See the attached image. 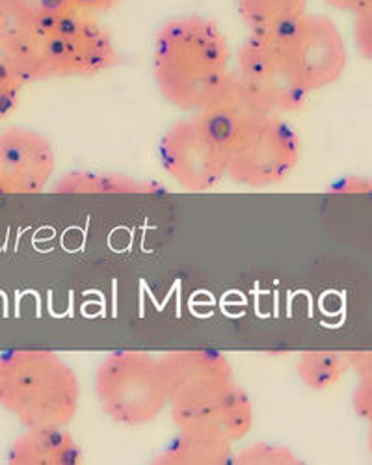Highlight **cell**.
I'll return each instance as SVG.
<instances>
[{
    "label": "cell",
    "mask_w": 372,
    "mask_h": 465,
    "mask_svg": "<svg viewBox=\"0 0 372 465\" xmlns=\"http://www.w3.org/2000/svg\"><path fill=\"white\" fill-rule=\"evenodd\" d=\"M348 62L341 28L322 14H304L276 30L248 34L235 53V71L276 114L302 110L308 97L338 83Z\"/></svg>",
    "instance_id": "1"
},
{
    "label": "cell",
    "mask_w": 372,
    "mask_h": 465,
    "mask_svg": "<svg viewBox=\"0 0 372 465\" xmlns=\"http://www.w3.org/2000/svg\"><path fill=\"white\" fill-rule=\"evenodd\" d=\"M10 25L0 54L23 84L95 76L116 67L114 37L97 17L74 14L54 0H6Z\"/></svg>",
    "instance_id": "2"
},
{
    "label": "cell",
    "mask_w": 372,
    "mask_h": 465,
    "mask_svg": "<svg viewBox=\"0 0 372 465\" xmlns=\"http://www.w3.org/2000/svg\"><path fill=\"white\" fill-rule=\"evenodd\" d=\"M152 69L159 94L171 106L200 112L233 71L230 42L209 17H173L155 35Z\"/></svg>",
    "instance_id": "3"
},
{
    "label": "cell",
    "mask_w": 372,
    "mask_h": 465,
    "mask_svg": "<svg viewBox=\"0 0 372 465\" xmlns=\"http://www.w3.org/2000/svg\"><path fill=\"white\" fill-rule=\"evenodd\" d=\"M81 383L53 351L0 354V406L26 429H64L79 411Z\"/></svg>",
    "instance_id": "4"
},
{
    "label": "cell",
    "mask_w": 372,
    "mask_h": 465,
    "mask_svg": "<svg viewBox=\"0 0 372 465\" xmlns=\"http://www.w3.org/2000/svg\"><path fill=\"white\" fill-rule=\"evenodd\" d=\"M220 127L228 142V179L237 184L276 186L300 163V138L281 114L259 110Z\"/></svg>",
    "instance_id": "5"
},
{
    "label": "cell",
    "mask_w": 372,
    "mask_h": 465,
    "mask_svg": "<svg viewBox=\"0 0 372 465\" xmlns=\"http://www.w3.org/2000/svg\"><path fill=\"white\" fill-rule=\"evenodd\" d=\"M93 387L103 413L122 426L153 422L170 404L159 358L140 351L108 354L95 371Z\"/></svg>",
    "instance_id": "6"
},
{
    "label": "cell",
    "mask_w": 372,
    "mask_h": 465,
    "mask_svg": "<svg viewBox=\"0 0 372 465\" xmlns=\"http://www.w3.org/2000/svg\"><path fill=\"white\" fill-rule=\"evenodd\" d=\"M159 161L182 190L209 192L228 177L226 133L205 112H191L164 133Z\"/></svg>",
    "instance_id": "7"
},
{
    "label": "cell",
    "mask_w": 372,
    "mask_h": 465,
    "mask_svg": "<svg viewBox=\"0 0 372 465\" xmlns=\"http://www.w3.org/2000/svg\"><path fill=\"white\" fill-rule=\"evenodd\" d=\"M168 408L179 434L235 445L253 426L251 399L235 380L182 395Z\"/></svg>",
    "instance_id": "8"
},
{
    "label": "cell",
    "mask_w": 372,
    "mask_h": 465,
    "mask_svg": "<svg viewBox=\"0 0 372 465\" xmlns=\"http://www.w3.org/2000/svg\"><path fill=\"white\" fill-rule=\"evenodd\" d=\"M56 172L53 143L24 127L0 131V193H40Z\"/></svg>",
    "instance_id": "9"
},
{
    "label": "cell",
    "mask_w": 372,
    "mask_h": 465,
    "mask_svg": "<svg viewBox=\"0 0 372 465\" xmlns=\"http://www.w3.org/2000/svg\"><path fill=\"white\" fill-rule=\"evenodd\" d=\"M159 363L170 402L203 387L235 380L231 361L218 351H173L162 354Z\"/></svg>",
    "instance_id": "10"
},
{
    "label": "cell",
    "mask_w": 372,
    "mask_h": 465,
    "mask_svg": "<svg viewBox=\"0 0 372 465\" xmlns=\"http://www.w3.org/2000/svg\"><path fill=\"white\" fill-rule=\"evenodd\" d=\"M10 465H79L84 452L64 429H26L10 447Z\"/></svg>",
    "instance_id": "11"
},
{
    "label": "cell",
    "mask_w": 372,
    "mask_h": 465,
    "mask_svg": "<svg viewBox=\"0 0 372 465\" xmlns=\"http://www.w3.org/2000/svg\"><path fill=\"white\" fill-rule=\"evenodd\" d=\"M164 188L152 179H138L112 172H69L53 184L54 193H157Z\"/></svg>",
    "instance_id": "12"
},
{
    "label": "cell",
    "mask_w": 372,
    "mask_h": 465,
    "mask_svg": "<svg viewBox=\"0 0 372 465\" xmlns=\"http://www.w3.org/2000/svg\"><path fill=\"white\" fill-rule=\"evenodd\" d=\"M233 445L191 434H179L157 458L159 465H223L231 463Z\"/></svg>",
    "instance_id": "13"
},
{
    "label": "cell",
    "mask_w": 372,
    "mask_h": 465,
    "mask_svg": "<svg viewBox=\"0 0 372 465\" xmlns=\"http://www.w3.org/2000/svg\"><path fill=\"white\" fill-rule=\"evenodd\" d=\"M248 34L285 26L308 14L309 0H233Z\"/></svg>",
    "instance_id": "14"
},
{
    "label": "cell",
    "mask_w": 372,
    "mask_h": 465,
    "mask_svg": "<svg viewBox=\"0 0 372 465\" xmlns=\"http://www.w3.org/2000/svg\"><path fill=\"white\" fill-rule=\"evenodd\" d=\"M348 352L309 351L296 361V374L311 391H328L350 372Z\"/></svg>",
    "instance_id": "15"
},
{
    "label": "cell",
    "mask_w": 372,
    "mask_h": 465,
    "mask_svg": "<svg viewBox=\"0 0 372 465\" xmlns=\"http://www.w3.org/2000/svg\"><path fill=\"white\" fill-rule=\"evenodd\" d=\"M231 463L239 465H290L298 463V458L292 450L283 445L272 443H255L240 452L233 454Z\"/></svg>",
    "instance_id": "16"
},
{
    "label": "cell",
    "mask_w": 372,
    "mask_h": 465,
    "mask_svg": "<svg viewBox=\"0 0 372 465\" xmlns=\"http://www.w3.org/2000/svg\"><path fill=\"white\" fill-rule=\"evenodd\" d=\"M23 88L24 84L19 81V76L14 73L5 56L0 54V120L8 118L17 108Z\"/></svg>",
    "instance_id": "17"
},
{
    "label": "cell",
    "mask_w": 372,
    "mask_h": 465,
    "mask_svg": "<svg viewBox=\"0 0 372 465\" xmlns=\"http://www.w3.org/2000/svg\"><path fill=\"white\" fill-rule=\"evenodd\" d=\"M352 40L357 53L372 62V3L352 15Z\"/></svg>",
    "instance_id": "18"
},
{
    "label": "cell",
    "mask_w": 372,
    "mask_h": 465,
    "mask_svg": "<svg viewBox=\"0 0 372 465\" xmlns=\"http://www.w3.org/2000/svg\"><path fill=\"white\" fill-rule=\"evenodd\" d=\"M54 3L74 14L97 17L101 14L114 10L122 0H54Z\"/></svg>",
    "instance_id": "19"
},
{
    "label": "cell",
    "mask_w": 372,
    "mask_h": 465,
    "mask_svg": "<svg viewBox=\"0 0 372 465\" xmlns=\"http://www.w3.org/2000/svg\"><path fill=\"white\" fill-rule=\"evenodd\" d=\"M357 385L352 395L354 411L367 422L372 420V378H357Z\"/></svg>",
    "instance_id": "20"
},
{
    "label": "cell",
    "mask_w": 372,
    "mask_h": 465,
    "mask_svg": "<svg viewBox=\"0 0 372 465\" xmlns=\"http://www.w3.org/2000/svg\"><path fill=\"white\" fill-rule=\"evenodd\" d=\"M333 193H372V177L370 175H348L339 179L329 188Z\"/></svg>",
    "instance_id": "21"
},
{
    "label": "cell",
    "mask_w": 372,
    "mask_h": 465,
    "mask_svg": "<svg viewBox=\"0 0 372 465\" xmlns=\"http://www.w3.org/2000/svg\"><path fill=\"white\" fill-rule=\"evenodd\" d=\"M348 360L357 378H372V351H352Z\"/></svg>",
    "instance_id": "22"
},
{
    "label": "cell",
    "mask_w": 372,
    "mask_h": 465,
    "mask_svg": "<svg viewBox=\"0 0 372 465\" xmlns=\"http://www.w3.org/2000/svg\"><path fill=\"white\" fill-rule=\"evenodd\" d=\"M368 3H372V0H322V5H326L328 8L335 12H345L350 15L365 8Z\"/></svg>",
    "instance_id": "23"
},
{
    "label": "cell",
    "mask_w": 372,
    "mask_h": 465,
    "mask_svg": "<svg viewBox=\"0 0 372 465\" xmlns=\"http://www.w3.org/2000/svg\"><path fill=\"white\" fill-rule=\"evenodd\" d=\"M10 19H12V15H10V10H8L6 0H0V37H3L5 30L8 28Z\"/></svg>",
    "instance_id": "24"
},
{
    "label": "cell",
    "mask_w": 372,
    "mask_h": 465,
    "mask_svg": "<svg viewBox=\"0 0 372 465\" xmlns=\"http://www.w3.org/2000/svg\"><path fill=\"white\" fill-rule=\"evenodd\" d=\"M368 424V432H367V449H368V454L372 456V420L367 422Z\"/></svg>",
    "instance_id": "25"
}]
</instances>
